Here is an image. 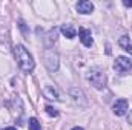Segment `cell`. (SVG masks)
<instances>
[{
    "label": "cell",
    "mask_w": 132,
    "mask_h": 130,
    "mask_svg": "<svg viewBox=\"0 0 132 130\" xmlns=\"http://www.w3.org/2000/svg\"><path fill=\"white\" fill-rule=\"evenodd\" d=\"M14 54H15V60H17V63L20 66V69L23 70V72H32L34 70V60H32V55L26 51V48L25 46H22V44H17L15 48H14Z\"/></svg>",
    "instance_id": "obj_1"
},
{
    "label": "cell",
    "mask_w": 132,
    "mask_h": 130,
    "mask_svg": "<svg viewBox=\"0 0 132 130\" xmlns=\"http://www.w3.org/2000/svg\"><path fill=\"white\" fill-rule=\"evenodd\" d=\"M88 80L95 89H103L106 86V75L101 67H91L88 72Z\"/></svg>",
    "instance_id": "obj_2"
},
{
    "label": "cell",
    "mask_w": 132,
    "mask_h": 130,
    "mask_svg": "<svg viewBox=\"0 0 132 130\" xmlns=\"http://www.w3.org/2000/svg\"><path fill=\"white\" fill-rule=\"evenodd\" d=\"M114 69L121 75L132 73V60L128 57H117L114 63Z\"/></svg>",
    "instance_id": "obj_3"
},
{
    "label": "cell",
    "mask_w": 132,
    "mask_h": 130,
    "mask_svg": "<svg viewBox=\"0 0 132 130\" xmlns=\"http://www.w3.org/2000/svg\"><path fill=\"white\" fill-rule=\"evenodd\" d=\"M114 113L117 115V116H123V115H126V112H128V101L126 99H123V98H120V99H117L115 103H114Z\"/></svg>",
    "instance_id": "obj_4"
},
{
    "label": "cell",
    "mask_w": 132,
    "mask_h": 130,
    "mask_svg": "<svg viewBox=\"0 0 132 130\" xmlns=\"http://www.w3.org/2000/svg\"><path fill=\"white\" fill-rule=\"evenodd\" d=\"M75 8H77V11H78L80 14H91V12L94 11V5H92L91 2H88V0L78 2V3L75 5Z\"/></svg>",
    "instance_id": "obj_5"
},
{
    "label": "cell",
    "mask_w": 132,
    "mask_h": 130,
    "mask_svg": "<svg viewBox=\"0 0 132 130\" xmlns=\"http://www.w3.org/2000/svg\"><path fill=\"white\" fill-rule=\"evenodd\" d=\"M78 37H80V40H81V43L86 46V48H91L92 46V34L89 29H80V34H78Z\"/></svg>",
    "instance_id": "obj_6"
},
{
    "label": "cell",
    "mask_w": 132,
    "mask_h": 130,
    "mask_svg": "<svg viewBox=\"0 0 132 130\" xmlns=\"http://www.w3.org/2000/svg\"><path fill=\"white\" fill-rule=\"evenodd\" d=\"M43 95H45V98H48V99H59V94H57V90L52 86H45Z\"/></svg>",
    "instance_id": "obj_7"
},
{
    "label": "cell",
    "mask_w": 132,
    "mask_h": 130,
    "mask_svg": "<svg viewBox=\"0 0 132 130\" xmlns=\"http://www.w3.org/2000/svg\"><path fill=\"white\" fill-rule=\"evenodd\" d=\"M62 34L66 38H74L75 37V28L72 25H63L62 26Z\"/></svg>",
    "instance_id": "obj_8"
},
{
    "label": "cell",
    "mask_w": 132,
    "mask_h": 130,
    "mask_svg": "<svg viewBox=\"0 0 132 130\" xmlns=\"http://www.w3.org/2000/svg\"><path fill=\"white\" fill-rule=\"evenodd\" d=\"M118 44L123 48V49H126V51H129L132 54V41H131V38L128 37V35H125V37H121L120 40H118Z\"/></svg>",
    "instance_id": "obj_9"
},
{
    "label": "cell",
    "mask_w": 132,
    "mask_h": 130,
    "mask_svg": "<svg viewBox=\"0 0 132 130\" xmlns=\"http://www.w3.org/2000/svg\"><path fill=\"white\" fill-rule=\"evenodd\" d=\"M29 130H40V123L35 118L29 119Z\"/></svg>",
    "instance_id": "obj_10"
},
{
    "label": "cell",
    "mask_w": 132,
    "mask_h": 130,
    "mask_svg": "<svg viewBox=\"0 0 132 130\" xmlns=\"http://www.w3.org/2000/svg\"><path fill=\"white\" fill-rule=\"evenodd\" d=\"M45 110H46V113H48L49 116H59V112H57L52 106H46V107H45Z\"/></svg>",
    "instance_id": "obj_11"
},
{
    "label": "cell",
    "mask_w": 132,
    "mask_h": 130,
    "mask_svg": "<svg viewBox=\"0 0 132 130\" xmlns=\"http://www.w3.org/2000/svg\"><path fill=\"white\" fill-rule=\"evenodd\" d=\"M123 5H125L126 8H132V0H129V2H128V0H125V2H123Z\"/></svg>",
    "instance_id": "obj_12"
},
{
    "label": "cell",
    "mask_w": 132,
    "mask_h": 130,
    "mask_svg": "<svg viewBox=\"0 0 132 130\" xmlns=\"http://www.w3.org/2000/svg\"><path fill=\"white\" fill-rule=\"evenodd\" d=\"M3 130H17V129H14V127H6V129H3Z\"/></svg>",
    "instance_id": "obj_13"
},
{
    "label": "cell",
    "mask_w": 132,
    "mask_h": 130,
    "mask_svg": "<svg viewBox=\"0 0 132 130\" xmlns=\"http://www.w3.org/2000/svg\"><path fill=\"white\" fill-rule=\"evenodd\" d=\"M72 130H83V129H81V127H74Z\"/></svg>",
    "instance_id": "obj_14"
}]
</instances>
